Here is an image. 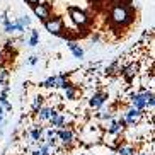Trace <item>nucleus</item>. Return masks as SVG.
<instances>
[{
  "label": "nucleus",
  "mask_w": 155,
  "mask_h": 155,
  "mask_svg": "<svg viewBox=\"0 0 155 155\" xmlns=\"http://www.w3.org/2000/svg\"><path fill=\"white\" fill-rule=\"evenodd\" d=\"M111 19H113L116 24H124V22H130L131 21V15H130V10L123 5H118L114 7L113 14H111Z\"/></svg>",
  "instance_id": "nucleus-1"
},
{
  "label": "nucleus",
  "mask_w": 155,
  "mask_h": 155,
  "mask_svg": "<svg viewBox=\"0 0 155 155\" xmlns=\"http://www.w3.org/2000/svg\"><path fill=\"white\" fill-rule=\"evenodd\" d=\"M70 15H72V19H73V21H75L77 24H80V26L87 24V15L84 14V12H80V10H77V9H70Z\"/></svg>",
  "instance_id": "nucleus-2"
},
{
  "label": "nucleus",
  "mask_w": 155,
  "mask_h": 155,
  "mask_svg": "<svg viewBox=\"0 0 155 155\" xmlns=\"http://www.w3.org/2000/svg\"><path fill=\"white\" fill-rule=\"evenodd\" d=\"M46 28L53 34H58L61 31V21L60 19H53V21H46Z\"/></svg>",
  "instance_id": "nucleus-3"
},
{
  "label": "nucleus",
  "mask_w": 155,
  "mask_h": 155,
  "mask_svg": "<svg viewBox=\"0 0 155 155\" xmlns=\"http://www.w3.org/2000/svg\"><path fill=\"white\" fill-rule=\"evenodd\" d=\"M141 114V111L140 109H137V107H135V109H130L126 113V119H128V123L130 124H135L137 123V119H138V116H140Z\"/></svg>",
  "instance_id": "nucleus-4"
},
{
  "label": "nucleus",
  "mask_w": 155,
  "mask_h": 155,
  "mask_svg": "<svg viewBox=\"0 0 155 155\" xmlns=\"http://www.w3.org/2000/svg\"><path fill=\"white\" fill-rule=\"evenodd\" d=\"M34 12L39 19H48V7L46 5H34Z\"/></svg>",
  "instance_id": "nucleus-5"
},
{
  "label": "nucleus",
  "mask_w": 155,
  "mask_h": 155,
  "mask_svg": "<svg viewBox=\"0 0 155 155\" xmlns=\"http://www.w3.org/2000/svg\"><path fill=\"white\" fill-rule=\"evenodd\" d=\"M106 101V96H101V94H96V96L91 99V107H101L102 102Z\"/></svg>",
  "instance_id": "nucleus-6"
},
{
  "label": "nucleus",
  "mask_w": 155,
  "mask_h": 155,
  "mask_svg": "<svg viewBox=\"0 0 155 155\" xmlns=\"http://www.w3.org/2000/svg\"><path fill=\"white\" fill-rule=\"evenodd\" d=\"M133 104L137 109H143L145 107V99H143V94H137V96H133Z\"/></svg>",
  "instance_id": "nucleus-7"
},
{
  "label": "nucleus",
  "mask_w": 155,
  "mask_h": 155,
  "mask_svg": "<svg viewBox=\"0 0 155 155\" xmlns=\"http://www.w3.org/2000/svg\"><path fill=\"white\" fill-rule=\"evenodd\" d=\"M68 48L73 51V55L77 56V58H82V56H84V50H82V48H78L75 43H68Z\"/></svg>",
  "instance_id": "nucleus-8"
},
{
  "label": "nucleus",
  "mask_w": 155,
  "mask_h": 155,
  "mask_svg": "<svg viewBox=\"0 0 155 155\" xmlns=\"http://www.w3.org/2000/svg\"><path fill=\"white\" fill-rule=\"evenodd\" d=\"M137 72H138V67H137V65H131V67H128V68H126L124 75H126V78H133L135 75H137Z\"/></svg>",
  "instance_id": "nucleus-9"
},
{
  "label": "nucleus",
  "mask_w": 155,
  "mask_h": 155,
  "mask_svg": "<svg viewBox=\"0 0 155 155\" xmlns=\"http://www.w3.org/2000/svg\"><path fill=\"white\" fill-rule=\"evenodd\" d=\"M60 138L63 140V143H70L73 140V135L70 131H60Z\"/></svg>",
  "instance_id": "nucleus-10"
},
{
  "label": "nucleus",
  "mask_w": 155,
  "mask_h": 155,
  "mask_svg": "<svg viewBox=\"0 0 155 155\" xmlns=\"http://www.w3.org/2000/svg\"><path fill=\"white\" fill-rule=\"evenodd\" d=\"M65 97H67V99H73V97H75V89H73L72 85L65 87Z\"/></svg>",
  "instance_id": "nucleus-11"
},
{
  "label": "nucleus",
  "mask_w": 155,
  "mask_h": 155,
  "mask_svg": "<svg viewBox=\"0 0 155 155\" xmlns=\"http://www.w3.org/2000/svg\"><path fill=\"white\" fill-rule=\"evenodd\" d=\"M43 85H45V87H56V77H50L45 84H43Z\"/></svg>",
  "instance_id": "nucleus-12"
},
{
  "label": "nucleus",
  "mask_w": 155,
  "mask_h": 155,
  "mask_svg": "<svg viewBox=\"0 0 155 155\" xmlns=\"http://www.w3.org/2000/svg\"><path fill=\"white\" fill-rule=\"evenodd\" d=\"M121 130H123V124H121V123H114L113 126H111V133H114V135L119 133Z\"/></svg>",
  "instance_id": "nucleus-13"
},
{
  "label": "nucleus",
  "mask_w": 155,
  "mask_h": 155,
  "mask_svg": "<svg viewBox=\"0 0 155 155\" xmlns=\"http://www.w3.org/2000/svg\"><path fill=\"white\" fill-rule=\"evenodd\" d=\"M119 155H133V150L130 147H121L119 148Z\"/></svg>",
  "instance_id": "nucleus-14"
},
{
  "label": "nucleus",
  "mask_w": 155,
  "mask_h": 155,
  "mask_svg": "<svg viewBox=\"0 0 155 155\" xmlns=\"http://www.w3.org/2000/svg\"><path fill=\"white\" fill-rule=\"evenodd\" d=\"M38 38H39V32H38V31H32V38H31V43H29V45H31V46H36V45H38Z\"/></svg>",
  "instance_id": "nucleus-15"
},
{
  "label": "nucleus",
  "mask_w": 155,
  "mask_h": 155,
  "mask_svg": "<svg viewBox=\"0 0 155 155\" xmlns=\"http://www.w3.org/2000/svg\"><path fill=\"white\" fill-rule=\"evenodd\" d=\"M51 116V109H41V116H39V119H46V118H50Z\"/></svg>",
  "instance_id": "nucleus-16"
},
{
  "label": "nucleus",
  "mask_w": 155,
  "mask_h": 155,
  "mask_svg": "<svg viewBox=\"0 0 155 155\" xmlns=\"http://www.w3.org/2000/svg\"><path fill=\"white\" fill-rule=\"evenodd\" d=\"M43 104V99L41 97H36V101H34V104H32V109H39Z\"/></svg>",
  "instance_id": "nucleus-17"
},
{
  "label": "nucleus",
  "mask_w": 155,
  "mask_h": 155,
  "mask_svg": "<svg viewBox=\"0 0 155 155\" xmlns=\"http://www.w3.org/2000/svg\"><path fill=\"white\" fill-rule=\"evenodd\" d=\"M31 137H32V140H38V138L41 137V130H34V131L31 133Z\"/></svg>",
  "instance_id": "nucleus-18"
},
{
  "label": "nucleus",
  "mask_w": 155,
  "mask_h": 155,
  "mask_svg": "<svg viewBox=\"0 0 155 155\" xmlns=\"http://www.w3.org/2000/svg\"><path fill=\"white\" fill-rule=\"evenodd\" d=\"M5 78H7V72L5 70H0V82H4Z\"/></svg>",
  "instance_id": "nucleus-19"
},
{
  "label": "nucleus",
  "mask_w": 155,
  "mask_h": 155,
  "mask_svg": "<svg viewBox=\"0 0 155 155\" xmlns=\"http://www.w3.org/2000/svg\"><path fill=\"white\" fill-rule=\"evenodd\" d=\"M21 24H26V26H29V24H31V19H29V17H22V19H21Z\"/></svg>",
  "instance_id": "nucleus-20"
},
{
  "label": "nucleus",
  "mask_w": 155,
  "mask_h": 155,
  "mask_svg": "<svg viewBox=\"0 0 155 155\" xmlns=\"http://www.w3.org/2000/svg\"><path fill=\"white\" fill-rule=\"evenodd\" d=\"M45 153H46V152L43 150V148H41V150H36V152H34V155H45Z\"/></svg>",
  "instance_id": "nucleus-21"
},
{
  "label": "nucleus",
  "mask_w": 155,
  "mask_h": 155,
  "mask_svg": "<svg viewBox=\"0 0 155 155\" xmlns=\"http://www.w3.org/2000/svg\"><path fill=\"white\" fill-rule=\"evenodd\" d=\"M29 63H31V65L36 63V56H31V58H29Z\"/></svg>",
  "instance_id": "nucleus-22"
},
{
  "label": "nucleus",
  "mask_w": 155,
  "mask_h": 155,
  "mask_svg": "<svg viewBox=\"0 0 155 155\" xmlns=\"http://www.w3.org/2000/svg\"><path fill=\"white\" fill-rule=\"evenodd\" d=\"M28 2H29V4H31V5H36L38 2H39V0H28Z\"/></svg>",
  "instance_id": "nucleus-23"
},
{
  "label": "nucleus",
  "mask_w": 155,
  "mask_h": 155,
  "mask_svg": "<svg viewBox=\"0 0 155 155\" xmlns=\"http://www.w3.org/2000/svg\"><path fill=\"white\" fill-rule=\"evenodd\" d=\"M2 114H4V111H2V107H0V121H2Z\"/></svg>",
  "instance_id": "nucleus-24"
},
{
  "label": "nucleus",
  "mask_w": 155,
  "mask_h": 155,
  "mask_svg": "<svg viewBox=\"0 0 155 155\" xmlns=\"http://www.w3.org/2000/svg\"><path fill=\"white\" fill-rule=\"evenodd\" d=\"M0 61H2V55H0Z\"/></svg>",
  "instance_id": "nucleus-25"
},
{
  "label": "nucleus",
  "mask_w": 155,
  "mask_h": 155,
  "mask_svg": "<svg viewBox=\"0 0 155 155\" xmlns=\"http://www.w3.org/2000/svg\"><path fill=\"white\" fill-rule=\"evenodd\" d=\"M140 155H145V153H140Z\"/></svg>",
  "instance_id": "nucleus-26"
}]
</instances>
